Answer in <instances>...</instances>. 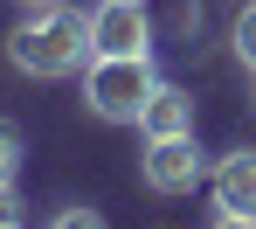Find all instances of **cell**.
<instances>
[{
    "label": "cell",
    "mask_w": 256,
    "mask_h": 229,
    "mask_svg": "<svg viewBox=\"0 0 256 229\" xmlns=\"http://www.w3.org/2000/svg\"><path fill=\"white\" fill-rule=\"evenodd\" d=\"M48 229H104V215H97V208H62Z\"/></svg>",
    "instance_id": "9c48e42d"
},
{
    "label": "cell",
    "mask_w": 256,
    "mask_h": 229,
    "mask_svg": "<svg viewBox=\"0 0 256 229\" xmlns=\"http://www.w3.org/2000/svg\"><path fill=\"white\" fill-rule=\"evenodd\" d=\"M208 187H214V208L222 215H256V153H222Z\"/></svg>",
    "instance_id": "5b68a950"
},
{
    "label": "cell",
    "mask_w": 256,
    "mask_h": 229,
    "mask_svg": "<svg viewBox=\"0 0 256 229\" xmlns=\"http://www.w3.org/2000/svg\"><path fill=\"white\" fill-rule=\"evenodd\" d=\"M90 56H152L146 0H97L90 7Z\"/></svg>",
    "instance_id": "277c9868"
},
{
    "label": "cell",
    "mask_w": 256,
    "mask_h": 229,
    "mask_svg": "<svg viewBox=\"0 0 256 229\" xmlns=\"http://www.w3.org/2000/svg\"><path fill=\"white\" fill-rule=\"evenodd\" d=\"M0 229H21V201H14V187H0Z\"/></svg>",
    "instance_id": "30bf717a"
},
{
    "label": "cell",
    "mask_w": 256,
    "mask_h": 229,
    "mask_svg": "<svg viewBox=\"0 0 256 229\" xmlns=\"http://www.w3.org/2000/svg\"><path fill=\"white\" fill-rule=\"evenodd\" d=\"M7 63L21 70V77H70V70H84L90 63V14L76 7H28L21 21H14V35H7Z\"/></svg>",
    "instance_id": "6da1fadb"
},
{
    "label": "cell",
    "mask_w": 256,
    "mask_h": 229,
    "mask_svg": "<svg viewBox=\"0 0 256 229\" xmlns=\"http://www.w3.org/2000/svg\"><path fill=\"white\" fill-rule=\"evenodd\" d=\"M228 42H236V63H242V70L256 77V0L242 7V14H236V28H228Z\"/></svg>",
    "instance_id": "ba28073f"
},
{
    "label": "cell",
    "mask_w": 256,
    "mask_h": 229,
    "mask_svg": "<svg viewBox=\"0 0 256 229\" xmlns=\"http://www.w3.org/2000/svg\"><path fill=\"white\" fill-rule=\"evenodd\" d=\"M21 160H28V146H21V125H14V118H0V187H14Z\"/></svg>",
    "instance_id": "52a82bcc"
},
{
    "label": "cell",
    "mask_w": 256,
    "mask_h": 229,
    "mask_svg": "<svg viewBox=\"0 0 256 229\" xmlns=\"http://www.w3.org/2000/svg\"><path fill=\"white\" fill-rule=\"evenodd\" d=\"M138 132H146V139H180V132H194V91H180V84L160 77V91H152V104H146Z\"/></svg>",
    "instance_id": "8992f818"
},
{
    "label": "cell",
    "mask_w": 256,
    "mask_h": 229,
    "mask_svg": "<svg viewBox=\"0 0 256 229\" xmlns=\"http://www.w3.org/2000/svg\"><path fill=\"white\" fill-rule=\"evenodd\" d=\"M152 91H160L152 56H90V70H84V104L104 125H138Z\"/></svg>",
    "instance_id": "7a4b0ae2"
},
{
    "label": "cell",
    "mask_w": 256,
    "mask_h": 229,
    "mask_svg": "<svg viewBox=\"0 0 256 229\" xmlns=\"http://www.w3.org/2000/svg\"><path fill=\"white\" fill-rule=\"evenodd\" d=\"M208 153L194 146V132L180 139H146V153H138V181L152 187V194H194V187L208 181Z\"/></svg>",
    "instance_id": "3957f363"
},
{
    "label": "cell",
    "mask_w": 256,
    "mask_h": 229,
    "mask_svg": "<svg viewBox=\"0 0 256 229\" xmlns=\"http://www.w3.org/2000/svg\"><path fill=\"white\" fill-rule=\"evenodd\" d=\"M214 229H256V215H214Z\"/></svg>",
    "instance_id": "8fae6325"
},
{
    "label": "cell",
    "mask_w": 256,
    "mask_h": 229,
    "mask_svg": "<svg viewBox=\"0 0 256 229\" xmlns=\"http://www.w3.org/2000/svg\"><path fill=\"white\" fill-rule=\"evenodd\" d=\"M21 7H56V0H21Z\"/></svg>",
    "instance_id": "7c38bea8"
}]
</instances>
